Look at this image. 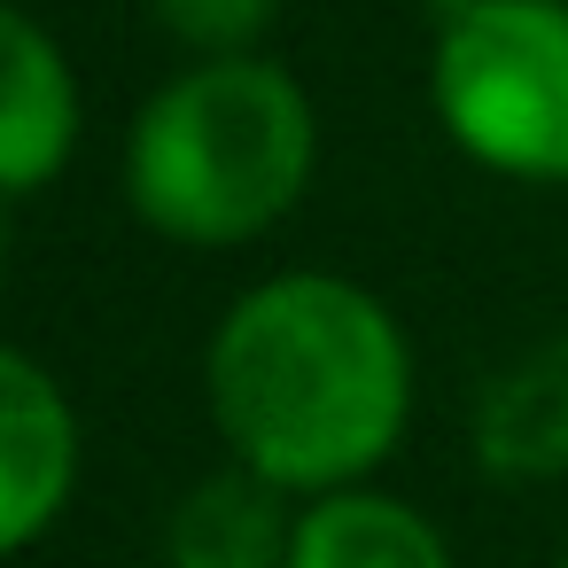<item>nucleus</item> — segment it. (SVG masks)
<instances>
[{
  "instance_id": "1",
  "label": "nucleus",
  "mask_w": 568,
  "mask_h": 568,
  "mask_svg": "<svg viewBox=\"0 0 568 568\" xmlns=\"http://www.w3.org/2000/svg\"><path fill=\"white\" fill-rule=\"evenodd\" d=\"M203 405L234 467L288 498L374 483L413 420V343L397 312L327 265L250 281L203 343Z\"/></svg>"
},
{
  "instance_id": "2",
  "label": "nucleus",
  "mask_w": 568,
  "mask_h": 568,
  "mask_svg": "<svg viewBox=\"0 0 568 568\" xmlns=\"http://www.w3.org/2000/svg\"><path fill=\"white\" fill-rule=\"evenodd\" d=\"M320 180V110L273 55L180 63L125 133V203L172 250H250Z\"/></svg>"
},
{
  "instance_id": "3",
  "label": "nucleus",
  "mask_w": 568,
  "mask_h": 568,
  "mask_svg": "<svg viewBox=\"0 0 568 568\" xmlns=\"http://www.w3.org/2000/svg\"><path fill=\"white\" fill-rule=\"evenodd\" d=\"M428 110L514 187H568V0H436Z\"/></svg>"
},
{
  "instance_id": "4",
  "label": "nucleus",
  "mask_w": 568,
  "mask_h": 568,
  "mask_svg": "<svg viewBox=\"0 0 568 568\" xmlns=\"http://www.w3.org/2000/svg\"><path fill=\"white\" fill-rule=\"evenodd\" d=\"M79 459L87 436L71 389L24 343H0V560L32 552L63 521L79 490Z\"/></svg>"
},
{
  "instance_id": "5",
  "label": "nucleus",
  "mask_w": 568,
  "mask_h": 568,
  "mask_svg": "<svg viewBox=\"0 0 568 568\" xmlns=\"http://www.w3.org/2000/svg\"><path fill=\"white\" fill-rule=\"evenodd\" d=\"M79 133H87V94L63 40L32 9L0 0V203L55 187L79 156Z\"/></svg>"
},
{
  "instance_id": "6",
  "label": "nucleus",
  "mask_w": 568,
  "mask_h": 568,
  "mask_svg": "<svg viewBox=\"0 0 568 568\" xmlns=\"http://www.w3.org/2000/svg\"><path fill=\"white\" fill-rule=\"evenodd\" d=\"M467 452L490 483H560L568 475V335L506 358L475 413H467Z\"/></svg>"
},
{
  "instance_id": "7",
  "label": "nucleus",
  "mask_w": 568,
  "mask_h": 568,
  "mask_svg": "<svg viewBox=\"0 0 568 568\" xmlns=\"http://www.w3.org/2000/svg\"><path fill=\"white\" fill-rule=\"evenodd\" d=\"M296 506L281 483L250 475V467H211L203 483H187L164 514V568H288V537H296Z\"/></svg>"
},
{
  "instance_id": "8",
  "label": "nucleus",
  "mask_w": 568,
  "mask_h": 568,
  "mask_svg": "<svg viewBox=\"0 0 568 568\" xmlns=\"http://www.w3.org/2000/svg\"><path fill=\"white\" fill-rule=\"evenodd\" d=\"M288 568H459V560L413 498L382 483H351L296 506Z\"/></svg>"
},
{
  "instance_id": "9",
  "label": "nucleus",
  "mask_w": 568,
  "mask_h": 568,
  "mask_svg": "<svg viewBox=\"0 0 568 568\" xmlns=\"http://www.w3.org/2000/svg\"><path fill=\"white\" fill-rule=\"evenodd\" d=\"M149 24H156L187 63L265 55V32L281 24V0H149Z\"/></svg>"
},
{
  "instance_id": "10",
  "label": "nucleus",
  "mask_w": 568,
  "mask_h": 568,
  "mask_svg": "<svg viewBox=\"0 0 568 568\" xmlns=\"http://www.w3.org/2000/svg\"><path fill=\"white\" fill-rule=\"evenodd\" d=\"M9 211H17V203H0V288H9V265H17V234H9Z\"/></svg>"
},
{
  "instance_id": "11",
  "label": "nucleus",
  "mask_w": 568,
  "mask_h": 568,
  "mask_svg": "<svg viewBox=\"0 0 568 568\" xmlns=\"http://www.w3.org/2000/svg\"><path fill=\"white\" fill-rule=\"evenodd\" d=\"M552 568H568V560H552Z\"/></svg>"
}]
</instances>
